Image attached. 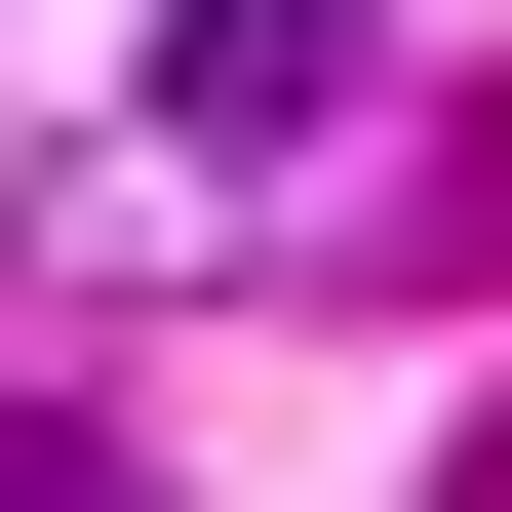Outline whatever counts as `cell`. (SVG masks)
Returning a JSON list of instances; mask_svg holds the SVG:
<instances>
[{"instance_id":"1","label":"cell","mask_w":512,"mask_h":512,"mask_svg":"<svg viewBox=\"0 0 512 512\" xmlns=\"http://www.w3.org/2000/svg\"><path fill=\"white\" fill-rule=\"evenodd\" d=\"M158 119H197V158H316V119H355V0H158Z\"/></svg>"},{"instance_id":"2","label":"cell","mask_w":512,"mask_h":512,"mask_svg":"<svg viewBox=\"0 0 512 512\" xmlns=\"http://www.w3.org/2000/svg\"><path fill=\"white\" fill-rule=\"evenodd\" d=\"M0 512H158V473H119V434H0Z\"/></svg>"}]
</instances>
